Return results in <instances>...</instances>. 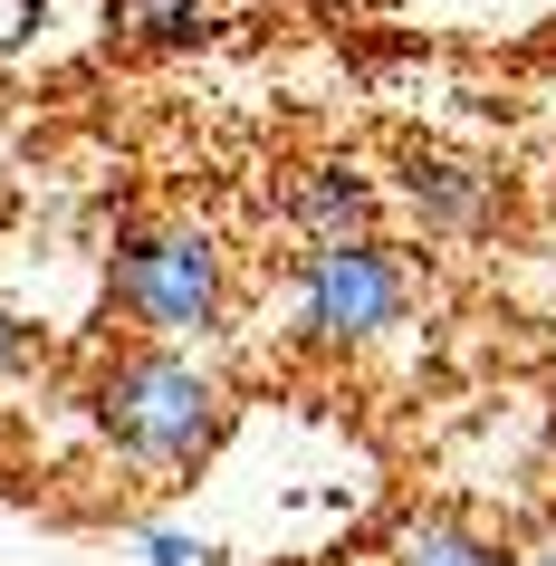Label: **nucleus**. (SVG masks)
Returning a JSON list of instances; mask_svg holds the SVG:
<instances>
[{
	"instance_id": "nucleus-1",
	"label": "nucleus",
	"mask_w": 556,
	"mask_h": 566,
	"mask_svg": "<svg viewBox=\"0 0 556 566\" xmlns=\"http://www.w3.org/2000/svg\"><path fill=\"white\" fill-rule=\"evenodd\" d=\"M96 432L116 442V461H135V471L154 480H182L202 471L211 451H221V432H231V394H221V375L211 365H192L182 346H125L106 375H96L87 394Z\"/></svg>"
},
{
	"instance_id": "nucleus-2",
	"label": "nucleus",
	"mask_w": 556,
	"mask_h": 566,
	"mask_svg": "<svg viewBox=\"0 0 556 566\" xmlns=\"http://www.w3.org/2000/svg\"><path fill=\"white\" fill-rule=\"evenodd\" d=\"M106 298L145 336H164V346L221 336V317H231V260L192 221H125L116 260H106Z\"/></svg>"
},
{
	"instance_id": "nucleus-3",
	"label": "nucleus",
	"mask_w": 556,
	"mask_h": 566,
	"mask_svg": "<svg viewBox=\"0 0 556 566\" xmlns=\"http://www.w3.org/2000/svg\"><path fill=\"white\" fill-rule=\"evenodd\" d=\"M403 307H412V269L384 240H326V250L297 260V336L326 346V356H355V346L394 336Z\"/></svg>"
},
{
	"instance_id": "nucleus-4",
	"label": "nucleus",
	"mask_w": 556,
	"mask_h": 566,
	"mask_svg": "<svg viewBox=\"0 0 556 566\" xmlns=\"http://www.w3.org/2000/svg\"><path fill=\"white\" fill-rule=\"evenodd\" d=\"M403 202L422 211V231L461 240V231H480V221H490V211H499V174H480L470 154L412 145V154H403Z\"/></svg>"
},
{
	"instance_id": "nucleus-5",
	"label": "nucleus",
	"mask_w": 556,
	"mask_h": 566,
	"mask_svg": "<svg viewBox=\"0 0 556 566\" xmlns=\"http://www.w3.org/2000/svg\"><path fill=\"white\" fill-rule=\"evenodd\" d=\"M375 221H384V192L355 164H307L289 182V231L307 250H326V240H375Z\"/></svg>"
},
{
	"instance_id": "nucleus-6",
	"label": "nucleus",
	"mask_w": 556,
	"mask_h": 566,
	"mask_svg": "<svg viewBox=\"0 0 556 566\" xmlns=\"http://www.w3.org/2000/svg\"><path fill=\"white\" fill-rule=\"evenodd\" d=\"M394 566H508L499 557V537H480L470 518H412L394 537Z\"/></svg>"
},
{
	"instance_id": "nucleus-7",
	"label": "nucleus",
	"mask_w": 556,
	"mask_h": 566,
	"mask_svg": "<svg viewBox=\"0 0 556 566\" xmlns=\"http://www.w3.org/2000/svg\"><path fill=\"white\" fill-rule=\"evenodd\" d=\"M106 20H116L135 49H192L211 30V0H106Z\"/></svg>"
},
{
	"instance_id": "nucleus-8",
	"label": "nucleus",
	"mask_w": 556,
	"mask_h": 566,
	"mask_svg": "<svg viewBox=\"0 0 556 566\" xmlns=\"http://www.w3.org/2000/svg\"><path fill=\"white\" fill-rule=\"evenodd\" d=\"M145 566H221V537H202V528H145Z\"/></svg>"
},
{
	"instance_id": "nucleus-9",
	"label": "nucleus",
	"mask_w": 556,
	"mask_h": 566,
	"mask_svg": "<svg viewBox=\"0 0 556 566\" xmlns=\"http://www.w3.org/2000/svg\"><path fill=\"white\" fill-rule=\"evenodd\" d=\"M30 356H39V327L20 317V307H0V385H10V375H20Z\"/></svg>"
},
{
	"instance_id": "nucleus-10",
	"label": "nucleus",
	"mask_w": 556,
	"mask_h": 566,
	"mask_svg": "<svg viewBox=\"0 0 556 566\" xmlns=\"http://www.w3.org/2000/svg\"><path fill=\"white\" fill-rule=\"evenodd\" d=\"M317 10H336V0H317Z\"/></svg>"
},
{
	"instance_id": "nucleus-11",
	"label": "nucleus",
	"mask_w": 556,
	"mask_h": 566,
	"mask_svg": "<svg viewBox=\"0 0 556 566\" xmlns=\"http://www.w3.org/2000/svg\"><path fill=\"white\" fill-rule=\"evenodd\" d=\"M537 566H556V557H537Z\"/></svg>"
}]
</instances>
